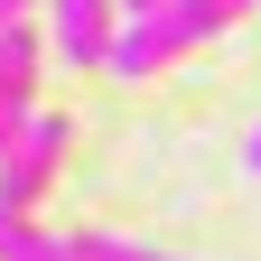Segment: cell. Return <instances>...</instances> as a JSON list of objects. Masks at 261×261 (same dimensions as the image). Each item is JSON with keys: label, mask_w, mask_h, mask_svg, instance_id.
I'll return each mask as SVG.
<instances>
[{"label": "cell", "mask_w": 261, "mask_h": 261, "mask_svg": "<svg viewBox=\"0 0 261 261\" xmlns=\"http://www.w3.org/2000/svg\"><path fill=\"white\" fill-rule=\"evenodd\" d=\"M0 243H10V215H0Z\"/></svg>", "instance_id": "ba28073f"}, {"label": "cell", "mask_w": 261, "mask_h": 261, "mask_svg": "<svg viewBox=\"0 0 261 261\" xmlns=\"http://www.w3.org/2000/svg\"><path fill=\"white\" fill-rule=\"evenodd\" d=\"M159 10H168V0H121V28H130V19H159Z\"/></svg>", "instance_id": "8992f818"}, {"label": "cell", "mask_w": 261, "mask_h": 261, "mask_svg": "<svg viewBox=\"0 0 261 261\" xmlns=\"http://www.w3.org/2000/svg\"><path fill=\"white\" fill-rule=\"evenodd\" d=\"M243 10H252V0H168L159 19H130V28H121V47H112V75H121V84H149L168 56H187V47L224 38V28H233Z\"/></svg>", "instance_id": "6da1fadb"}, {"label": "cell", "mask_w": 261, "mask_h": 261, "mask_svg": "<svg viewBox=\"0 0 261 261\" xmlns=\"http://www.w3.org/2000/svg\"><path fill=\"white\" fill-rule=\"evenodd\" d=\"M56 261H65V233H56Z\"/></svg>", "instance_id": "9c48e42d"}, {"label": "cell", "mask_w": 261, "mask_h": 261, "mask_svg": "<svg viewBox=\"0 0 261 261\" xmlns=\"http://www.w3.org/2000/svg\"><path fill=\"white\" fill-rule=\"evenodd\" d=\"M28 10H47V0H0V28H19Z\"/></svg>", "instance_id": "5b68a950"}, {"label": "cell", "mask_w": 261, "mask_h": 261, "mask_svg": "<svg viewBox=\"0 0 261 261\" xmlns=\"http://www.w3.org/2000/svg\"><path fill=\"white\" fill-rule=\"evenodd\" d=\"M47 38H56V56L75 65H112V47H121V0H47Z\"/></svg>", "instance_id": "3957f363"}, {"label": "cell", "mask_w": 261, "mask_h": 261, "mask_svg": "<svg viewBox=\"0 0 261 261\" xmlns=\"http://www.w3.org/2000/svg\"><path fill=\"white\" fill-rule=\"evenodd\" d=\"M65 149H75V121H65V112H38L10 140V159H0V215H10V224H28V205L56 187V159Z\"/></svg>", "instance_id": "7a4b0ae2"}, {"label": "cell", "mask_w": 261, "mask_h": 261, "mask_svg": "<svg viewBox=\"0 0 261 261\" xmlns=\"http://www.w3.org/2000/svg\"><path fill=\"white\" fill-rule=\"evenodd\" d=\"M243 168H252V177H261V130H252V140H243Z\"/></svg>", "instance_id": "52a82bcc"}, {"label": "cell", "mask_w": 261, "mask_h": 261, "mask_svg": "<svg viewBox=\"0 0 261 261\" xmlns=\"http://www.w3.org/2000/svg\"><path fill=\"white\" fill-rule=\"evenodd\" d=\"M65 261H177V252H149L130 233H65Z\"/></svg>", "instance_id": "277c9868"}]
</instances>
